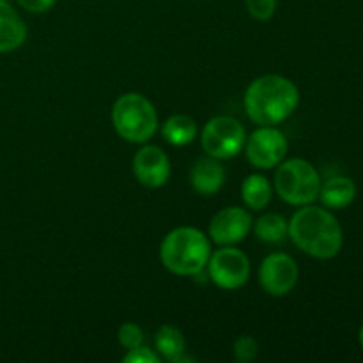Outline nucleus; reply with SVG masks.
<instances>
[{
    "instance_id": "obj_1",
    "label": "nucleus",
    "mask_w": 363,
    "mask_h": 363,
    "mask_svg": "<svg viewBox=\"0 0 363 363\" xmlns=\"http://www.w3.org/2000/svg\"><path fill=\"white\" fill-rule=\"evenodd\" d=\"M287 236L303 254L319 261L337 257L344 247L342 225L325 206H301L291 216Z\"/></svg>"
},
{
    "instance_id": "obj_2",
    "label": "nucleus",
    "mask_w": 363,
    "mask_h": 363,
    "mask_svg": "<svg viewBox=\"0 0 363 363\" xmlns=\"http://www.w3.org/2000/svg\"><path fill=\"white\" fill-rule=\"evenodd\" d=\"M300 105V89L282 74H262L247 87L243 106L248 119L257 126H279Z\"/></svg>"
},
{
    "instance_id": "obj_3",
    "label": "nucleus",
    "mask_w": 363,
    "mask_h": 363,
    "mask_svg": "<svg viewBox=\"0 0 363 363\" xmlns=\"http://www.w3.org/2000/svg\"><path fill=\"white\" fill-rule=\"evenodd\" d=\"M211 240L195 227H176L160 245L163 268L179 277H195L208 266Z\"/></svg>"
},
{
    "instance_id": "obj_4",
    "label": "nucleus",
    "mask_w": 363,
    "mask_h": 363,
    "mask_svg": "<svg viewBox=\"0 0 363 363\" xmlns=\"http://www.w3.org/2000/svg\"><path fill=\"white\" fill-rule=\"evenodd\" d=\"M155 105L138 92L119 96L112 106V124L117 135L131 144H147L158 131Z\"/></svg>"
},
{
    "instance_id": "obj_5",
    "label": "nucleus",
    "mask_w": 363,
    "mask_h": 363,
    "mask_svg": "<svg viewBox=\"0 0 363 363\" xmlns=\"http://www.w3.org/2000/svg\"><path fill=\"white\" fill-rule=\"evenodd\" d=\"M321 183L319 170L308 160L291 158L277 167L273 190L286 204L301 208L318 201Z\"/></svg>"
},
{
    "instance_id": "obj_6",
    "label": "nucleus",
    "mask_w": 363,
    "mask_h": 363,
    "mask_svg": "<svg viewBox=\"0 0 363 363\" xmlns=\"http://www.w3.org/2000/svg\"><path fill=\"white\" fill-rule=\"evenodd\" d=\"M247 142V130L233 116H216L206 123L201 144L206 155L216 160H230L240 155Z\"/></svg>"
},
{
    "instance_id": "obj_7",
    "label": "nucleus",
    "mask_w": 363,
    "mask_h": 363,
    "mask_svg": "<svg viewBox=\"0 0 363 363\" xmlns=\"http://www.w3.org/2000/svg\"><path fill=\"white\" fill-rule=\"evenodd\" d=\"M206 268L211 282L225 291L243 287L252 273L250 259L238 247H220L218 250L211 252Z\"/></svg>"
},
{
    "instance_id": "obj_8",
    "label": "nucleus",
    "mask_w": 363,
    "mask_h": 363,
    "mask_svg": "<svg viewBox=\"0 0 363 363\" xmlns=\"http://www.w3.org/2000/svg\"><path fill=\"white\" fill-rule=\"evenodd\" d=\"M287 149L289 142L279 128L259 126L252 131V135H247L243 151L252 167L259 170H272L286 160Z\"/></svg>"
},
{
    "instance_id": "obj_9",
    "label": "nucleus",
    "mask_w": 363,
    "mask_h": 363,
    "mask_svg": "<svg viewBox=\"0 0 363 363\" xmlns=\"http://www.w3.org/2000/svg\"><path fill=\"white\" fill-rule=\"evenodd\" d=\"M259 284L269 296H287L300 280V268L293 255L286 252H273L262 259L259 266Z\"/></svg>"
},
{
    "instance_id": "obj_10",
    "label": "nucleus",
    "mask_w": 363,
    "mask_h": 363,
    "mask_svg": "<svg viewBox=\"0 0 363 363\" xmlns=\"http://www.w3.org/2000/svg\"><path fill=\"white\" fill-rule=\"evenodd\" d=\"M254 220L248 208L229 206L216 213L208 227L209 240L218 247H236L241 241L247 240L250 234Z\"/></svg>"
},
{
    "instance_id": "obj_11",
    "label": "nucleus",
    "mask_w": 363,
    "mask_h": 363,
    "mask_svg": "<svg viewBox=\"0 0 363 363\" xmlns=\"http://www.w3.org/2000/svg\"><path fill=\"white\" fill-rule=\"evenodd\" d=\"M133 176L142 186L151 188H162L163 184L169 183L170 172H172V165H170V158L162 147L158 145L145 144L135 152L133 163Z\"/></svg>"
},
{
    "instance_id": "obj_12",
    "label": "nucleus",
    "mask_w": 363,
    "mask_h": 363,
    "mask_svg": "<svg viewBox=\"0 0 363 363\" xmlns=\"http://www.w3.org/2000/svg\"><path fill=\"white\" fill-rule=\"evenodd\" d=\"M190 184L199 195H216L225 184V169L220 163V160L206 156L197 160L190 170Z\"/></svg>"
},
{
    "instance_id": "obj_13",
    "label": "nucleus",
    "mask_w": 363,
    "mask_h": 363,
    "mask_svg": "<svg viewBox=\"0 0 363 363\" xmlns=\"http://www.w3.org/2000/svg\"><path fill=\"white\" fill-rule=\"evenodd\" d=\"M27 41V25L7 0H0V53H9Z\"/></svg>"
},
{
    "instance_id": "obj_14",
    "label": "nucleus",
    "mask_w": 363,
    "mask_h": 363,
    "mask_svg": "<svg viewBox=\"0 0 363 363\" xmlns=\"http://www.w3.org/2000/svg\"><path fill=\"white\" fill-rule=\"evenodd\" d=\"M357 195V183L350 176H332L325 183H321L318 199L325 208L332 209V211H340V209L350 208Z\"/></svg>"
},
{
    "instance_id": "obj_15",
    "label": "nucleus",
    "mask_w": 363,
    "mask_h": 363,
    "mask_svg": "<svg viewBox=\"0 0 363 363\" xmlns=\"http://www.w3.org/2000/svg\"><path fill=\"white\" fill-rule=\"evenodd\" d=\"M273 184L262 174H250L241 184V199L250 211H262L272 202Z\"/></svg>"
},
{
    "instance_id": "obj_16",
    "label": "nucleus",
    "mask_w": 363,
    "mask_h": 363,
    "mask_svg": "<svg viewBox=\"0 0 363 363\" xmlns=\"http://www.w3.org/2000/svg\"><path fill=\"white\" fill-rule=\"evenodd\" d=\"M197 123L194 117L186 116V113H174L162 126L163 138L174 147H184V145L191 144L197 137Z\"/></svg>"
},
{
    "instance_id": "obj_17",
    "label": "nucleus",
    "mask_w": 363,
    "mask_h": 363,
    "mask_svg": "<svg viewBox=\"0 0 363 363\" xmlns=\"http://www.w3.org/2000/svg\"><path fill=\"white\" fill-rule=\"evenodd\" d=\"M155 347L158 354L165 360L177 363L186 351V340H184L183 332L172 325L160 326L155 335Z\"/></svg>"
},
{
    "instance_id": "obj_18",
    "label": "nucleus",
    "mask_w": 363,
    "mask_h": 363,
    "mask_svg": "<svg viewBox=\"0 0 363 363\" xmlns=\"http://www.w3.org/2000/svg\"><path fill=\"white\" fill-rule=\"evenodd\" d=\"M255 238L266 245H277L282 243L287 238V230H289V222L286 216L279 215V213H266L261 218H257L252 225Z\"/></svg>"
},
{
    "instance_id": "obj_19",
    "label": "nucleus",
    "mask_w": 363,
    "mask_h": 363,
    "mask_svg": "<svg viewBox=\"0 0 363 363\" xmlns=\"http://www.w3.org/2000/svg\"><path fill=\"white\" fill-rule=\"evenodd\" d=\"M117 340H119V344L124 350H133V347H138L144 344V330L138 325H135V323H124V325L119 326Z\"/></svg>"
},
{
    "instance_id": "obj_20",
    "label": "nucleus",
    "mask_w": 363,
    "mask_h": 363,
    "mask_svg": "<svg viewBox=\"0 0 363 363\" xmlns=\"http://www.w3.org/2000/svg\"><path fill=\"white\" fill-rule=\"evenodd\" d=\"M279 0H245L248 14L257 21H268L275 16Z\"/></svg>"
},
{
    "instance_id": "obj_21",
    "label": "nucleus",
    "mask_w": 363,
    "mask_h": 363,
    "mask_svg": "<svg viewBox=\"0 0 363 363\" xmlns=\"http://www.w3.org/2000/svg\"><path fill=\"white\" fill-rule=\"evenodd\" d=\"M233 353H234V358L241 363H248V362L255 360L259 354L257 340H255L252 335L240 337V339L234 342Z\"/></svg>"
},
{
    "instance_id": "obj_22",
    "label": "nucleus",
    "mask_w": 363,
    "mask_h": 363,
    "mask_svg": "<svg viewBox=\"0 0 363 363\" xmlns=\"http://www.w3.org/2000/svg\"><path fill=\"white\" fill-rule=\"evenodd\" d=\"M162 357L158 354V351H152L147 346H138L133 350H128V353L123 357V363H160Z\"/></svg>"
},
{
    "instance_id": "obj_23",
    "label": "nucleus",
    "mask_w": 363,
    "mask_h": 363,
    "mask_svg": "<svg viewBox=\"0 0 363 363\" xmlns=\"http://www.w3.org/2000/svg\"><path fill=\"white\" fill-rule=\"evenodd\" d=\"M20 4L21 9H25L27 13L32 14H43L48 13L53 6L57 4V0H16Z\"/></svg>"
},
{
    "instance_id": "obj_24",
    "label": "nucleus",
    "mask_w": 363,
    "mask_h": 363,
    "mask_svg": "<svg viewBox=\"0 0 363 363\" xmlns=\"http://www.w3.org/2000/svg\"><path fill=\"white\" fill-rule=\"evenodd\" d=\"M358 342H360V347L363 350V325L360 326V330H358Z\"/></svg>"
}]
</instances>
